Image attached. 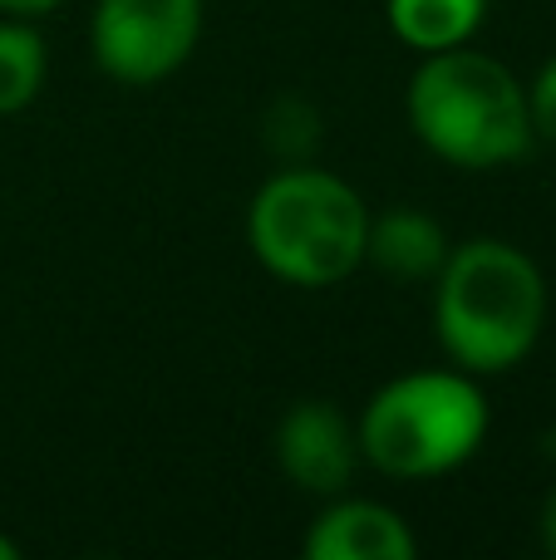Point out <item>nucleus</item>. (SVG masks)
<instances>
[{
    "instance_id": "9b49d317",
    "label": "nucleus",
    "mask_w": 556,
    "mask_h": 560,
    "mask_svg": "<svg viewBox=\"0 0 556 560\" xmlns=\"http://www.w3.org/2000/svg\"><path fill=\"white\" fill-rule=\"evenodd\" d=\"M528 118H532V138L556 143V55L528 79Z\"/></svg>"
},
{
    "instance_id": "6e6552de",
    "label": "nucleus",
    "mask_w": 556,
    "mask_h": 560,
    "mask_svg": "<svg viewBox=\"0 0 556 560\" xmlns=\"http://www.w3.org/2000/svg\"><path fill=\"white\" fill-rule=\"evenodd\" d=\"M453 242L429 212L419 207H390L374 217L370 212V246H364V266L394 276V280H433L439 266L449 261Z\"/></svg>"
},
{
    "instance_id": "f8f14e48",
    "label": "nucleus",
    "mask_w": 556,
    "mask_h": 560,
    "mask_svg": "<svg viewBox=\"0 0 556 560\" xmlns=\"http://www.w3.org/2000/svg\"><path fill=\"white\" fill-rule=\"evenodd\" d=\"M65 0H0V15H20V20H39L49 10H59Z\"/></svg>"
},
{
    "instance_id": "0eeeda50",
    "label": "nucleus",
    "mask_w": 556,
    "mask_h": 560,
    "mask_svg": "<svg viewBox=\"0 0 556 560\" xmlns=\"http://www.w3.org/2000/svg\"><path fill=\"white\" fill-rule=\"evenodd\" d=\"M301 551L305 560H414L419 536L394 506L340 492L305 526Z\"/></svg>"
},
{
    "instance_id": "39448f33",
    "label": "nucleus",
    "mask_w": 556,
    "mask_h": 560,
    "mask_svg": "<svg viewBox=\"0 0 556 560\" xmlns=\"http://www.w3.org/2000/svg\"><path fill=\"white\" fill-rule=\"evenodd\" d=\"M202 39V0H94L89 49L114 84L148 89L193 59Z\"/></svg>"
},
{
    "instance_id": "4468645a",
    "label": "nucleus",
    "mask_w": 556,
    "mask_h": 560,
    "mask_svg": "<svg viewBox=\"0 0 556 560\" xmlns=\"http://www.w3.org/2000/svg\"><path fill=\"white\" fill-rule=\"evenodd\" d=\"M0 560H20V541L5 536V532H0Z\"/></svg>"
},
{
    "instance_id": "ddd939ff",
    "label": "nucleus",
    "mask_w": 556,
    "mask_h": 560,
    "mask_svg": "<svg viewBox=\"0 0 556 560\" xmlns=\"http://www.w3.org/2000/svg\"><path fill=\"white\" fill-rule=\"evenodd\" d=\"M537 532H542V551H547V556H556V487L547 492V502H542Z\"/></svg>"
},
{
    "instance_id": "9d476101",
    "label": "nucleus",
    "mask_w": 556,
    "mask_h": 560,
    "mask_svg": "<svg viewBox=\"0 0 556 560\" xmlns=\"http://www.w3.org/2000/svg\"><path fill=\"white\" fill-rule=\"evenodd\" d=\"M49 74V49L35 20L0 15V118L20 114L39 98Z\"/></svg>"
},
{
    "instance_id": "f03ea898",
    "label": "nucleus",
    "mask_w": 556,
    "mask_h": 560,
    "mask_svg": "<svg viewBox=\"0 0 556 560\" xmlns=\"http://www.w3.org/2000/svg\"><path fill=\"white\" fill-rule=\"evenodd\" d=\"M404 114L433 158L468 173L508 167L537 143L528 118V84L498 55H483L473 45L419 55V69L404 89Z\"/></svg>"
},
{
    "instance_id": "423d86ee",
    "label": "nucleus",
    "mask_w": 556,
    "mask_h": 560,
    "mask_svg": "<svg viewBox=\"0 0 556 560\" xmlns=\"http://www.w3.org/2000/svg\"><path fill=\"white\" fill-rule=\"evenodd\" d=\"M276 463L301 492L311 497H340L350 492L360 457V433L355 418L331 398H301L276 423Z\"/></svg>"
},
{
    "instance_id": "20e7f679",
    "label": "nucleus",
    "mask_w": 556,
    "mask_h": 560,
    "mask_svg": "<svg viewBox=\"0 0 556 560\" xmlns=\"http://www.w3.org/2000/svg\"><path fill=\"white\" fill-rule=\"evenodd\" d=\"M360 457L394 482L459 472L488 438V394L468 369H414L374 388L355 418Z\"/></svg>"
},
{
    "instance_id": "f257e3e1",
    "label": "nucleus",
    "mask_w": 556,
    "mask_h": 560,
    "mask_svg": "<svg viewBox=\"0 0 556 560\" xmlns=\"http://www.w3.org/2000/svg\"><path fill=\"white\" fill-rule=\"evenodd\" d=\"M547 325V276L522 246L473 236L433 276V335L449 364L473 378L508 374L537 349Z\"/></svg>"
},
{
    "instance_id": "1a4fd4ad",
    "label": "nucleus",
    "mask_w": 556,
    "mask_h": 560,
    "mask_svg": "<svg viewBox=\"0 0 556 560\" xmlns=\"http://www.w3.org/2000/svg\"><path fill=\"white\" fill-rule=\"evenodd\" d=\"M384 20L399 45H409L414 55H433L473 45L488 20V0H384Z\"/></svg>"
},
{
    "instance_id": "7ed1b4c3",
    "label": "nucleus",
    "mask_w": 556,
    "mask_h": 560,
    "mask_svg": "<svg viewBox=\"0 0 556 560\" xmlns=\"http://www.w3.org/2000/svg\"><path fill=\"white\" fill-rule=\"evenodd\" d=\"M246 242L276 280L296 290H331L364 266L370 207L331 167L286 163L256 187L246 207Z\"/></svg>"
}]
</instances>
